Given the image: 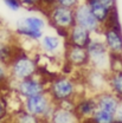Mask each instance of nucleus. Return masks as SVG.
Instances as JSON below:
<instances>
[{
    "label": "nucleus",
    "mask_w": 122,
    "mask_h": 123,
    "mask_svg": "<svg viewBox=\"0 0 122 123\" xmlns=\"http://www.w3.org/2000/svg\"><path fill=\"white\" fill-rule=\"evenodd\" d=\"M47 80L45 77H43L39 72L37 75L18 82H12L13 83V90L15 95L23 99L33 97L40 93H45L46 86H47Z\"/></svg>",
    "instance_id": "obj_8"
},
{
    "label": "nucleus",
    "mask_w": 122,
    "mask_h": 123,
    "mask_svg": "<svg viewBox=\"0 0 122 123\" xmlns=\"http://www.w3.org/2000/svg\"><path fill=\"white\" fill-rule=\"evenodd\" d=\"M107 86L109 91L122 99V70L108 72Z\"/></svg>",
    "instance_id": "obj_18"
},
{
    "label": "nucleus",
    "mask_w": 122,
    "mask_h": 123,
    "mask_svg": "<svg viewBox=\"0 0 122 123\" xmlns=\"http://www.w3.org/2000/svg\"><path fill=\"white\" fill-rule=\"evenodd\" d=\"M11 82L8 66L4 63H0V85H5Z\"/></svg>",
    "instance_id": "obj_23"
},
{
    "label": "nucleus",
    "mask_w": 122,
    "mask_h": 123,
    "mask_svg": "<svg viewBox=\"0 0 122 123\" xmlns=\"http://www.w3.org/2000/svg\"><path fill=\"white\" fill-rule=\"evenodd\" d=\"M95 123H113L115 121V114L109 112L107 110L96 109L95 114L91 117Z\"/></svg>",
    "instance_id": "obj_21"
},
{
    "label": "nucleus",
    "mask_w": 122,
    "mask_h": 123,
    "mask_svg": "<svg viewBox=\"0 0 122 123\" xmlns=\"http://www.w3.org/2000/svg\"><path fill=\"white\" fill-rule=\"evenodd\" d=\"M2 2H4L5 6H6L8 10H11L12 12H17V11H19V10L23 7L19 0H2Z\"/></svg>",
    "instance_id": "obj_26"
},
{
    "label": "nucleus",
    "mask_w": 122,
    "mask_h": 123,
    "mask_svg": "<svg viewBox=\"0 0 122 123\" xmlns=\"http://www.w3.org/2000/svg\"><path fill=\"white\" fill-rule=\"evenodd\" d=\"M96 103H97V109H102V110H107L109 112L115 114L117 105L120 103V98L114 95L113 92H110L109 90H104V91L96 93Z\"/></svg>",
    "instance_id": "obj_15"
},
{
    "label": "nucleus",
    "mask_w": 122,
    "mask_h": 123,
    "mask_svg": "<svg viewBox=\"0 0 122 123\" xmlns=\"http://www.w3.org/2000/svg\"><path fill=\"white\" fill-rule=\"evenodd\" d=\"M38 43H39V49L46 56L58 57L64 55L65 40L58 34H51V33L44 34Z\"/></svg>",
    "instance_id": "obj_11"
},
{
    "label": "nucleus",
    "mask_w": 122,
    "mask_h": 123,
    "mask_svg": "<svg viewBox=\"0 0 122 123\" xmlns=\"http://www.w3.org/2000/svg\"><path fill=\"white\" fill-rule=\"evenodd\" d=\"M44 15L46 18V21L50 24V26L55 29L56 34H58L61 38L65 40L68 31L75 25L74 10L55 5Z\"/></svg>",
    "instance_id": "obj_4"
},
{
    "label": "nucleus",
    "mask_w": 122,
    "mask_h": 123,
    "mask_svg": "<svg viewBox=\"0 0 122 123\" xmlns=\"http://www.w3.org/2000/svg\"><path fill=\"white\" fill-rule=\"evenodd\" d=\"M64 63L66 66L76 70H87L89 68V56L87 49L78 46L65 45L64 50Z\"/></svg>",
    "instance_id": "obj_10"
},
{
    "label": "nucleus",
    "mask_w": 122,
    "mask_h": 123,
    "mask_svg": "<svg viewBox=\"0 0 122 123\" xmlns=\"http://www.w3.org/2000/svg\"><path fill=\"white\" fill-rule=\"evenodd\" d=\"M115 120L122 122V99L120 101V103H119V105H117V109H116V111H115Z\"/></svg>",
    "instance_id": "obj_29"
},
{
    "label": "nucleus",
    "mask_w": 122,
    "mask_h": 123,
    "mask_svg": "<svg viewBox=\"0 0 122 123\" xmlns=\"http://www.w3.org/2000/svg\"><path fill=\"white\" fill-rule=\"evenodd\" d=\"M82 1L83 0H56V5L62 6V7H65V8L75 10Z\"/></svg>",
    "instance_id": "obj_24"
},
{
    "label": "nucleus",
    "mask_w": 122,
    "mask_h": 123,
    "mask_svg": "<svg viewBox=\"0 0 122 123\" xmlns=\"http://www.w3.org/2000/svg\"><path fill=\"white\" fill-rule=\"evenodd\" d=\"M21 6L29 10H36L38 11V2L39 0H19Z\"/></svg>",
    "instance_id": "obj_27"
},
{
    "label": "nucleus",
    "mask_w": 122,
    "mask_h": 123,
    "mask_svg": "<svg viewBox=\"0 0 122 123\" xmlns=\"http://www.w3.org/2000/svg\"><path fill=\"white\" fill-rule=\"evenodd\" d=\"M10 118H11V123H40V120L38 117L33 116L23 108L13 111Z\"/></svg>",
    "instance_id": "obj_19"
},
{
    "label": "nucleus",
    "mask_w": 122,
    "mask_h": 123,
    "mask_svg": "<svg viewBox=\"0 0 122 123\" xmlns=\"http://www.w3.org/2000/svg\"><path fill=\"white\" fill-rule=\"evenodd\" d=\"M107 75L108 74H106V72L88 68L87 74H85V85H87V88L90 89V91L94 92V95L100 93L104 90H108Z\"/></svg>",
    "instance_id": "obj_13"
},
{
    "label": "nucleus",
    "mask_w": 122,
    "mask_h": 123,
    "mask_svg": "<svg viewBox=\"0 0 122 123\" xmlns=\"http://www.w3.org/2000/svg\"><path fill=\"white\" fill-rule=\"evenodd\" d=\"M87 6L90 8L91 13L94 14V17L96 18V20L101 24V26L106 25V23L109 19V15L111 13V11H109L108 8H106L100 0H83Z\"/></svg>",
    "instance_id": "obj_16"
},
{
    "label": "nucleus",
    "mask_w": 122,
    "mask_h": 123,
    "mask_svg": "<svg viewBox=\"0 0 122 123\" xmlns=\"http://www.w3.org/2000/svg\"><path fill=\"white\" fill-rule=\"evenodd\" d=\"M92 36L90 32L85 29H83L79 25H74L70 30L68 31L66 38H65V45L78 46V47H87L90 43Z\"/></svg>",
    "instance_id": "obj_14"
},
{
    "label": "nucleus",
    "mask_w": 122,
    "mask_h": 123,
    "mask_svg": "<svg viewBox=\"0 0 122 123\" xmlns=\"http://www.w3.org/2000/svg\"><path fill=\"white\" fill-rule=\"evenodd\" d=\"M97 109L96 97L95 95H79L75 99L74 112L79 118V121L91 118Z\"/></svg>",
    "instance_id": "obj_12"
},
{
    "label": "nucleus",
    "mask_w": 122,
    "mask_h": 123,
    "mask_svg": "<svg viewBox=\"0 0 122 123\" xmlns=\"http://www.w3.org/2000/svg\"><path fill=\"white\" fill-rule=\"evenodd\" d=\"M18 51L19 50L11 43H0V63L8 65Z\"/></svg>",
    "instance_id": "obj_20"
},
{
    "label": "nucleus",
    "mask_w": 122,
    "mask_h": 123,
    "mask_svg": "<svg viewBox=\"0 0 122 123\" xmlns=\"http://www.w3.org/2000/svg\"><path fill=\"white\" fill-rule=\"evenodd\" d=\"M47 21L40 15H27L17 23L15 33L31 42H39L44 36V30Z\"/></svg>",
    "instance_id": "obj_6"
},
{
    "label": "nucleus",
    "mask_w": 122,
    "mask_h": 123,
    "mask_svg": "<svg viewBox=\"0 0 122 123\" xmlns=\"http://www.w3.org/2000/svg\"><path fill=\"white\" fill-rule=\"evenodd\" d=\"M5 123H11V122H5Z\"/></svg>",
    "instance_id": "obj_32"
},
{
    "label": "nucleus",
    "mask_w": 122,
    "mask_h": 123,
    "mask_svg": "<svg viewBox=\"0 0 122 123\" xmlns=\"http://www.w3.org/2000/svg\"><path fill=\"white\" fill-rule=\"evenodd\" d=\"M21 108L42 121V120L51 118L56 104L51 99V97L47 95V92H45V93H40V95L23 99Z\"/></svg>",
    "instance_id": "obj_7"
},
{
    "label": "nucleus",
    "mask_w": 122,
    "mask_h": 123,
    "mask_svg": "<svg viewBox=\"0 0 122 123\" xmlns=\"http://www.w3.org/2000/svg\"><path fill=\"white\" fill-rule=\"evenodd\" d=\"M56 5V0H39L38 2V11H42L44 14Z\"/></svg>",
    "instance_id": "obj_25"
},
{
    "label": "nucleus",
    "mask_w": 122,
    "mask_h": 123,
    "mask_svg": "<svg viewBox=\"0 0 122 123\" xmlns=\"http://www.w3.org/2000/svg\"><path fill=\"white\" fill-rule=\"evenodd\" d=\"M74 15H75L76 25H79L83 29L88 30L94 36L101 33V31H102L101 24L96 20V18L91 13L90 8L87 6V4L84 1H82L74 10Z\"/></svg>",
    "instance_id": "obj_9"
},
{
    "label": "nucleus",
    "mask_w": 122,
    "mask_h": 123,
    "mask_svg": "<svg viewBox=\"0 0 122 123\" xmlns=\"http://www.w3.org/2000/svg\"><path fill=\"white\" fill-rule=\"evenodd\" d=\"M85 49L89 56V68L108 74L110 70V53L101 36H92L90 43Z\"/></svg>",
    "instance_id": "obj_5"
},
{
    "label": "nucleus",
    "mask_w": 122,
    "mask_h": 123,
    "mask_svg": "<svg viewBox=\"0 0 122 123\" xmlns=\"http://www.w3.org/2000/svg\"><path fill=\"white\" fill-rule=\"evenodd\" d=\"M46 92L55 104L64 101H75L79 95H83L79 92V83L66 74L57 75L49 79Z\"/></svg>",
    "instance_id": "obj_1"
},
{
    "label": "nucleus",
    "mask_w": 122,
    "mask_h": 123,
    "mask_svg": "<svg viewBox=\"0 0 122 123\" xmlns=\"http://www.w3.org/2000/svg\"><path fill=\"white\" fill-rule=\"evenodd\" d=\"M7 66L11 82H18L34 76L39 72L38 61L24 50H19Z\"/></svg>",
    "instance_id": "obj_3"
},
{
    "label": "nucleus",
    "mask_w": 122,
    "mask_h": 123,
    "mask_svg": "<svg viewBox=\"0 0 122 123\" xmlns=\"http://www.w3.org/2000/svg\"><path fill=\"white\" fill-rule=\"evenodd\" d=\"M100 36L110 55L122 56V26L117 8L111 11L106 25L102 26Z\"/></svg>",
    "instance_id": "obj_2"
},
{
    "label": "nucleus",
    "mask_w": 122,
    "mask_h": 123,
    "mask_svg": "<svg viewBox=\"0 0 122 123\" xmlns=\"http://www.w3.org/2000/svg\"><path fill=\"white\" fill-rule=\"evenodd\" d=\"M51 123H79V118L76 116L74 110L65 109L56 105L55 111L50 118Z\"/></svg>",
    "instance_id": "obj_17"
},
{
    "label": "nucleus",
    "mask_w": 122,
    "mask_h": 123,
    "mask_svg": "<svg viewBox=\"0 0 122 123\" xmlns=\"http://www.w3.org/2000/svg\"><path fill=\"white\" fill-rule=\"evenodd\" d=\"M40 123H51V121H50V120H42Z\"/></svg>",
    "instance_id": "obj_30"
},
{
    "label": "nucleus",
    "mask_w": 122,
    "mask_h": 123,
    "mask_svg": "<svg viewBox=\"0 0 122 123\" xmlns=\"http://www.w3.org/2000/svg\"><path fill=\"white\" fill-rule=\"evenodd\" d=\"M113 123H122V122H120V121H117V120H115V121H114Z\"/></svg>",
    "instance_id": "obj_31"
},
{
    "label": "nucleus",
    "mask_w": 122,
    "mask_h": 123,
    "mask_svg": "<svg viewBox=\"0 0 122 123\" xmlns=\"http://www.w3.org/2000/svg\"><path fill=\"white\" fill-rule=\"evenodd\" d=\"M10 117H11V114L8 110V102L4 96L0 95V123L7 122Z\"/></svg>",
    "instance_id": "obj_22"
},
{
    "label": "nucleus",
    "mask_w": 122,
    "mask_h": 123,
    "mask_svg": "<svg viewBox=\"0 0 122 123\" xmlns=\"http://www.w3.org/2000/svg\"><path fill=\"white\" fill-rule=\"evenodd\" d=\"M100 1L109 11H113V10L117 8V0H100Z\"/></svg>",
    "instance_id": "obj_28"
}]
</instances>
